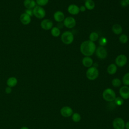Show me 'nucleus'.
I'll list each match as a JSON object with an SVG mask.
<instances>
[{
	"instance_id": "f257e3e1",
	"label": "nucleus",
	"mask_w": 129,
	"mask_h": 129,
	"mask_svg": "<svg viewBox=\"0 0 129 129\" xmlns=\"http://www.w3.org/2000/svg\"><path fill=\"white\" fill-rule=\"evenodd\" d=\"M96 49V45L95 42L90 40L82 42L80 47L81 52L85 56H91L93 55L95 52Z\"/></svg>"
},
{
	"instance_id": "f03ea898",
	"label": "nucleus",
	"mask_w": 129,
	"mask_h": 129,
	"mask_svg": "<svg viewBox=\"0 0 129 129\" xmlns=\"http://www.w3.org/2000/svg\"><path fill=\"white\" fill-rule=\"evenodd\" d=\"M86 75L88 80L91 81L95 80L99 76V71L97 67L92 66L87 69Z\"/></svg>"
},
{
	"instance_id": "7ed1b4c3",
	"label": "nucleus",
	"mask_w": 129,
	"mask_h": 129,
	"mask_svg": "<svg viewBox=\"0 0 129 129\" xmlns=\"http://www.w3.org/2000/svg\"><path fill=\"white\" fill-rule=\"evenodd\" d=\"M102 97L107 102L113 101L116 98V94L114 90L110 88L105 89L102 93Z\"/></svg>"
},
{
	"instance_id": "20e7f679",
	"label": "nucleus",
	"mask_w": 129,
	"mask_h": 129,
	"mask_svg": "<svg viewBox=\"0 0 129 129\" xmlns=\"http://www.w3.org/2000/svg\"><path fill=\"white\" fill-rule=\"evenodd\" d=\"M74 40V36L73 33L69 31L63 32L61 35V40L62 42L65 44L69 45L71 44Z\"/></svg>"
},
{
	"instance_id": "39448f33",
	"label": "nucleus",
	"mask_w": 129,
	"mask_h": 129,
	"mask_svg": "<svg viewBox=\"0 0 129 129\" xmlns=\"http://www.w3.org/2000/svg\"><path fill=\"white\" fill-rule=\"evenodd\" d=\"M33 14L36 18L41 19L45 17L46 12L42 7L37 5L33 9Z\"/></svg>"
},
{
	"instance_id": "423d86ee",
	"label": "nucleus",
	"mask_w": 129,
	"mask_h": 129,
	"mask_svg": "<svg viewBox=\"0 0 129 129\" xmlns=\"http://www.w3.org/2000/svg\"><path fill=\"white\" fill-rule=\"evenodd\" d=\"M127 62V57L125 54H121L117 56L115 59V64L117 67H122Z\"/></svg>"
},
{
	"instance_id": "0eeeda50",
	"label": "nucleus",
	"mask_w": 129,
	"mask_h": 129,
	"mask_svg": "<svg viewBox=\"0 0 129 129\" xmlns=\"http://www.w3.org/2000/svg\"><path fill=\"white\" fill-rule=\"evenodd\" d=\"M63 24L67 28L72 29L76 26V21L73 17L68 16L65 17L63 21Z\"/></svg>"
},
{
	"instance_id": "6e6552de",
	"label": "nucleus",
	"mask_w": 129,
	"mask_h": 129,
	"mask_svg": "<svg viewBox=\"0 0 129 129\" xmlns=\"http://www.w3.org/2000/svg\"><path fill=\"white\" fill-rule=\"evenodd\" d=\"M97 57L100 59H104L107 56V52L104 46H98L96 47L95 52Z\"/></svg>"
},
{
	"instance_id": "1a4fd4ad",
	"label": "nucleus",
	"mask_w": 129,
	"mask_h": 129,
	"mask_svg": "<svg viewBox=\"0 0 129 129\" xmlns=\"http://www.w3.org/2000/svg\"><path fill=\"white\" fill-rule=\"evenodd\" d=\"M125 124L124 120L120 117L115 118L112 122V126L114 129H124Z\"/></svg>"
},
{
	"instance_id": "9d476101",
	"label": "nucleus",
	"mask_w": 129,
	"mask_h": 129,
	"mask_svg": "<svg viewBox=\"0 0 129 129\" xmlns=\"http://www.w3.org/2000/svg\"><path fill=\"white\" fill-rule=\"evenodd\" d=\"M53 23L52 21L48 19H43L40 23V26L41 28L44 30H51L53 27Z\"/></svg>"
},
{
	"instance_id": "9b49d317",
	"label": "nucleus",
	"mask_w": 129,
	"mask_h": 129,
	"mask_svg": "<svg viewBox=\"0 0 129 129\" xmlns=\"http://www.w3.org/2000/svg\"><path fill=\"white\" fill-rule=\"evenodd\" d=\"M61 115L64 117H69L72 115L73 113V110L72 108L68 106L62 107L60 110Z\"/></svg>"
},
{
	"instance_id": "f8f14e48",
	"label": "nucleus",
	"mask_w": 129,
	"mask_h": 129,
	"mask_svg": "<svg viewBox=\"0 0 129 129\" xmlns=\"http://www.w3.org/2000/svg\"><path fill=\"white\" fill-rule=\"evenodd\" d=\"M119 93L120 97L124 99H127L129 98V87L127 86H123L121 87L119 90Z\"/></svg>"
},
{
	"instance_id": "ddd939ff",
	"label": "nucleus",
	"mask_w": 129,
	"mask_h": 129,
	"mask_svg": "<svg viewBox=\"0 0 129 129\" xmlns=\"http://www.w3.org/2000/svg\"><path fill=\"white\" fill-rule=\"evenodd\" d=\"M68 12L72 15H77L80 13L79 7L75 4L70 5L67 8Z\"/></svg>"
},
{
	"instance_id": "4468645a",
	"label": "nucleus",
	"mask_w": 129,
	"mask_h": 129,
	"mask_svg": "<svg viewBox=\"0 0 129 129\" xmlns=\"http://www.w3.org/2000/svg\"><path fill=\"white\" fill-rule=\"evenodd\" d=\"M53 18L56 22L61 23L63 21L65 18V15L62 12L60 11H57L53 14Z\"/></svg>"
},
{
	"instance_id": "2eb2a0df",
	"label": "nucleus",
	"mask_w": 129,
	"mask_h": 129,
	"mask_svg": "<svg viewBox=\"0 0 129 129\" xmlns=\"http://www.w3.org/2000/svg\"><path fill=\"white\" fill-rule=\"evenodd\" d=\"M31 17L25 13H22L20 17V20L21 22L24 25L29 24L31 21Z\"/></svg>"
},
{
	"instance_id": "dca6fc26",
	"label": "nucleus",
	"mask_w": 129,
	"mask_h": 129,
	"mask_svg": "<svg viewBox=\"0 0 129 129\" xmlns=\"http://www.w3.org/2000/svg\"><path fill=\"white\" fill-rule=\"evenodd\" d=\"M93 60L90 56H85L82 60V64L86 68H90L93 65Z\"/></svg>"
},
{
	"instance_id": "f3484780",
	"label": "nucleus",
	"mask_w": 129,
	"mask_h": 129,
	"mask_svg": "<svg viewBox=\"0 0 129 129\" xmlns=\"http://www.w3.org/2000/svg\"><path fill=\"white\" fill-rule=\"evenodd\" d=\"M24 6L26 9H32L36 6V2L34 0H24Z\"/></svg>"
},
{
	"instance_id": "a211bd4d",
	"label": "nucleus",
	"mask_w": 129,
	"mask_h": 129,
	"mask_svg": "<svg viewBox=\"0 0 129 129\" xmlns=\"http://www.w3.org/2000/svg\"><path fill=\"white\" fill-rule=\"evenodd\" d=\"M122 28L121 26L118 24H114L112 27V31L113 33L116 35H119L122 34Z\"/></svg>"
},
{
	"instance_id": "6ab92c4d",
	"label": "nucleus",
	"mask_w": 129,
	"mask_h": 129,
	"mask_svg": "<svg viewBox=\"0 0 129 129\" xmlns=\"http://www.w3.org/2000/svg\"><path fill=\"white\" fill-rule=\"evenodd\" d=\"M117 70V66L115 63H111L109 64L107 68V72L109 75H112L115 74Z\"/></svg>"
},
{
	"instance_id": "aec40b11",
	"label": "nucleus",
	"mask_w": 129,
	"mask_h": 129,
	"mask_svg": "<svg viewBox=\"0 0 129 129\" xmlns=\"http://www.w3.org/2000/svg\"><path fill=\"white\" fill-rule=\"evenodd\" d=\"M84 6L86 9L88 10H92L95 7V3L93 0H85Z\"/></svg>"
},
{
	"instance_id": "412c9836",
	"label": "nucleus",
	"mask_w": 129,
	"mask_h": 129,
	"mask_svg": "<svg viewBox=\"0 0 129 129\" xmlns=\"http://www.w3.org/2000/svg\"><path fill=\"white\" fill-rule=\"evenodd\" d=\"M18 83V81L16 78L14 77H10L7 81V85L8 87L11 88L15 87Z\"/></svg>"
},
{
	"instance_id": "4be33fe9",
	"label": "nucleus",
	"mask_w": 129,
	"mask_h": 129,
	"mask_svg": "<svg viewBox=\"0 0 129 129\" xmlns=\"http://www.w3.org/2000/svg\"><path fill=\"white\" fill-rule=\"evenodd\" d=\"M50 33L52 36L57 37L60 35V30L57 27H53L50 30Z\"/></svg>"
},
{
	"instance_id": "5701e85b",
	"label": "nucleus",
	"mask_w": 129,
	"mask_h": 129,
	"mask_svg": "<svg viewBox=\"0 0 129 129\" xmlns=\"http://www.w3.org/2000/svg\"><path fill=\"white\" fill-rule=\"evenodd\" d=\"M89 40L92 42L96 41L99 39V35L96 32H92L89 36Z\"/></svg>"
},
{
	"instance_id": "b1692460",
	"label": "nucleus",
	"mask_w": 129,
	"mask_h": 129,
	"mask_svg": "<svg viewBox=\"0 0 129 129\" xmlns=\"http://www.w3.org/2000/svg\"><path fill=\"white\" fill-rule=\"evenodd\" d=\"M128 40V36L125 34H121L119 37V41L122 44H125Z\"/></svg>"
},
{
	"instance_id": "393cba45",
	"label": "nucleus",
	"mask_w": 129,
	"mask_h": 129,
	"mask_svg": "<svg viewBox=\"0 0 129 129\" xmlns=\"http://www.w3.org/2000/svg\"><path fill=\"white\" fill-rule=\"evenodd\" d=\"M111 84L114 87H119L122 84V82L121 81V80L118 79V78H114L112 81H111Z\"/></svg>"
},
{
	"instance_id": "a878e982",
	"label": "nucleus",
	"mask_w": 129,
	"mask_h": 129,
	"mask_svg": "<svg viewBox=\"0 0 129 129\" xmlns=\"http://www.w3.org/2000/svg\"><path fill=\"white\" fill-rule=\"evenodd\" d=\"M72 119L75 122H78L81 119V116L80 114L77 112L73 113L72 115Z\"/></svg>"
},
{
	"instance_id": "bb28decb",
	"label": "nucleus",
	"mask_w": 129,
	"mask_h": 129,
	"mask_svg": "<svg viewBox=\"0 0 129 129\" xmlns=\"http://www.w3.org/2000/svg\"><path fill=\"white\" fill-rule=\"evenodd\" d=\"M122 82L124 86H129V72L124 75L122 79Z\"/></svg>"
},
{
	"instance_id": "cd10ccee",
	"label": "nucleus",
	"mask_w": 129,
	"mask_h": 129,
	"mask_svg": "<svg viewBox=\"0 0 129 129\" xmlns=\"http://www.w3.org/2000/svg\"><path fill=\"white\" fill-rule=\"evenodd\" d=\"M107 43V39L105 37H101L98 39V43L101 46H104Z\"/></svg>"
},
{
	"instance_id": "c85d7f7f",
	"label": "nucleus",
	"mask_w": 129,
	"mask_h": 129,
	"mask_svg": "<svg viewBox=\"0 0 129 129\" xmlns=\"http://www.w3.org/2000/svg\"><path fill=\"white\" fill-rule=\"evenodd\" d=\"M116 105L121 106L123 104V100L121 97H116L114 100Z\"/></svg>"
},
{
	"instance_id": "c756f323",
	"label": "nucleus",
	"mask_w": 129,
	"mask_h": 129,
	"mask_svg": "<svg viewBox=\"0 0 129 129\" xmlns=\"http://www.w3.org/2000/svg\"><path fill=\"white\" fill-rule=\"evenodd\" d=\"M35 2L38 6L42 7L46 5L49 2V0H36Z\"/></svg>"
},
{
	"instance_id": "7c9ffc66",
	"label": "nucleus",
	"mask_w": 129,
	"mask_h": 129,
	"mask_svg": "<svg viewBox=\"0 0 129 129\" xmlns=\"http://www.w3.org/2000/svg\"><path fill=\"white\" fill-rule=\"evenodd\" d=\"M25 13L27 14H28V15H29L30 17L32 16L33 15V9H27L26 10H25Z\"/></svg>"
},
{
	"instance_id": "2f4dec72",
	"label": "nucleus",
	"mask_w": 129,
	"mask_h": 129,
	"mask_svg": "<svg viewBox=\"0 0 129 129\" xmlns=\"http://www.w3.org/2000/svg\"><path fill=\"white\" fill-rule=\"evenodd\" d=\"M80 9V12H84L86 10V8L84 5H82L79 7Z\"/></svg>"
},
{
	"instance_id": "473e14b6",
	"label": "nucleus",
	"mask_w": 129,
	"mask_h": 129,
	"mask_svg": "<svg viewBox=\"0 0 129 129\" xmlns=\"http://www.w3.org/2000/svg\"><path fill=\"white\" fill-rule=\"evenodd\" d=\"M5 92L7 94H10L12 92V89L10 87H7L5 89Z\"/></svg>"
},
{
	"instance_id": "72a5a7b5",
	"label": "nucleus",
	"mask_w": 129,
	"mask_h": 129,
	"mask_svg": "<svg viewBox=\"0 0 129 129\" xmlns=\"http://www.w3.org/2000/svg\"><path fill=\"white\" fill-rule=\"evenodd\" d=\"M120 4H121V5L122 7H126V6H127V4H126V2H125V0H122V1H121Z\"/></svg>"
},
{
	"instance_id": "f704fd0d",
	"label": "nucleus",
	"mask_w": 129,
	"mask_h": 129,
	"mask_svg": "<svg viewBox=\"0 0 129 129\" xmlns=\"http://www.w3.org/2000/svg\"><path fill=\"white\" fill-rule=\"evenodd\" d=\"M125 127L126 129H129V121H128L125 124Z\"/></svg>"
},
{
	"instance_id": "c9c22d12",
	"label": "nucleus",
	"mask_w": 129,
	"mask_h": 129,
	"mask_svg": "<svg viewBox=\"0 0 129 129\" xmlns=\"http://www.w3.org/2000/svg\"><path fill=\"white\" fill-rule=\"evenodd\" d=\"M20 129H29L27 127H26V126H23L22 127H21Z\"/></svg>"
},
{
	"instance_id": "e433bc0d",
	"label": "nucleus",
	"mask_w": 129,
	"mask_h": 129,
	"mask_svg": "<svg viewBox=\"0 0 129 129\" xmlns=\"http://www.w3.org/2000/svg\"><path fill=\"white\" fill-rule=\"evenodd\" d=\"M126 4H127V5H129V0H125Z\"/></svg>"
}]
</instances>
